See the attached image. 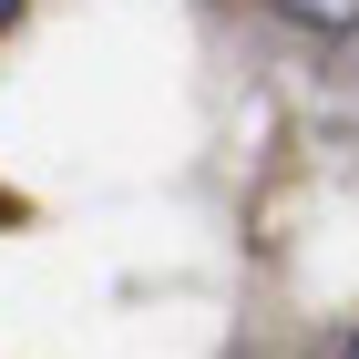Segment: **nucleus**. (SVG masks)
Wrapping results in <instances>:
<instances>
[{"label":"nucleus","instance_id":"nucleus-1","mask_svg":"<svg viewBox=\"0 0 359 359\" xmlns=\"http://www.w3.org/2000/svg\"><path fill=\"white\" fill-rule=\"evenodd\" d=\"M287 21H308V31H359V0H277Z\"/></svg>","mask_w":359,"mask_h":359},{"label":"nucleus","instance_id":"nucleus-3","mask_svg":"<svg viewBox=\"0 0 359 359\" xmlns=\"http://www.w3.org/2000/svg\"><path fill=\"white\" fill-rule=\"evenodd\" d=\"M339 359H359V339H349V349H339Z\"/></svg>","mask_w":359,"mask_h":359},{"label":"nucleus","instance_id":"nucleus-2","mask_svg":"<svg viewBox=\"0 0 359 359\" xmlns=\"http://www.w3.org/2000/svg\"><path fill=\"white\" fill-rule=\"evenodd\" d=\"M11 11H21V0H0V21H11Z\"/></svg>","mask_w":359,"mask_h":359}]
</instances>
